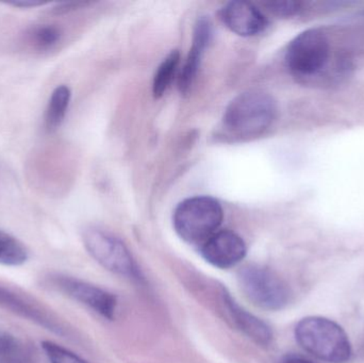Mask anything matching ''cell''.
<instances>
[{
  "mask_svg": "<svg viewBox=\"0 0 364 363\" xmlns=\"http://www.w3.org/2000/svg\"><path fill=\"white\" fill-rule=\"evenodd\" d=\"M277 107L269 94L246 92L235 98L225 110L223 128L237 140L256 138L264 134L276 119Z\"/></svg>",
  "mask_w": 364,
  "mask_h": 363,
  "instance_id": "obj_1",
  "label": "cell"
},
{
  "mask_svg": "<svg viewBox=\"0 0 364 363\" xmlns=\"http://www.w3.org/2000/svg\"><path fill=\"white\" fill-rule=\"evenodd\" d=\"M295 339L301 349L322 362L346 363L353 355L346 330L333 320L307 317L295 326Z\"/></svg>",
  "mask_w": 364,
  "mask_h": 363,
  "instance_id": "obj_2",
  "label": "cell"
},
{
  "mask_svg": "<svg viewBox=\"0 0 364 363\" xmlns=\"http://www.w3.org/2000/svg\"><path fill=\"white\" fill-rule=\"evenodd\" d=\"M224 220L222 205L210 196L184 200L175 209L173 225L179 238L188 244H203L218 232Z\"/></svg>",
  "mask_w": 364,
  "mask_h": 363,
  "instance_id": "obj_3",
  "label": "cell"
},
{
  "mask_svg": "<svg viewBox=\"0 0 364 363\" xmlns=\"http://www.w3.org/2000/svg\"><path fill=\"white\" fill-rule=\"evenodd\" d=\"M331 42L321 29H308L299 33L287 50L286 62L293 76L301 80L316 78L328 65Z\"/></svg>",
  "mask_w": 364,
  "mask_h": 363,
  "instance_id": "obj_4",
  "label": "cell"
},
{
  "mask_svg": "<svg viewBox=\"0 0 364 363\" xmlns=\"http://www.w3.org/2000/svg\"><path fill=\"white\" fill-rule=\"evenodd\" d=\"M237 279L244 296L258 308L278 311L290 304L292 293L288 283L269 269L245 266L240 271Z\"/></svg>",
  "mask_w": 364,
  "mask_h": 363,
  "instance_id": "obj_5",
  "label": "cell"
},
{
  "mask_svg": "<svg viewBox=\"0 0 364 363\" xmlns=\"http://www.w3.org/2000/svg\"><path fill=\"white\" fill-rule=\"evenodd\" d=\"M82 240L87 253L109 272L139 283L144 279L129 249L117 237L98 228H87Z\"/></svg>",
  "mask_w": 364,
  "mask_h": 363,
  "instance_id": "obj_6",
  "label": "cell"
},
{
  "mask_svg": "<svg viewBox=\"0 0 364 363\" xmlns=\"http://www.w3.org/2000/svg\"><path fill=\"white\" fill-rule=\"evenodd\" d=\"M47 285L55 291L91 309L104 319H114L117 310V300L110 292L87 281L65 275H53Z\"/></svg>",
  "mask_w": 364,
  "mask_h": 363,
  "instance_id": "obj_7",
  "label": "cell"
},
{
  "mask_svg": "<svg viewBox=\"0 0 364 363\" xmlns=\"http://www.w3.org/2000/svg\"><path fill=\"white\" fill-rule=\"evenodd\" d=\"M0 308L10 311L58 336H66L63 324L44 305L31 296L6 286L0 285Z\"/></svg>",
  "mask_w": 364,
  "mask_h": 363,
  "instance_id": "obj_8",
  "label": "cell"
},
{
  "mask_svg": "<svg viewBox=\"0 0 364 363\" xmlns=\"http://www.w3.org/2000/svg\"><path fill=\"white\" fill-rule=\"evenodd\" d=\"M247 254L245 241L231 230H220L201 244L200 255L220 270L237 266Z\"/></svg>",
  "mask_w": 364,
  "mask_h": 363,
  "instance_id": "obj_9",
  "label": "cell"
},
{
  "mask_svg": "<svg viewBox=\"0 0 364 363\" xmlns=\"http://www.w3.org/2000/svg\"><path fill=\"white\" fill-rule=\"evenodd\" d=\"M220 300L233 325L247 338L261 347L273 342V330L269 324L243 308L225 288L220 289Z\"/></svg>",
  "mask_w": 364,
  "mask_h": 363,
  "instance_id": "obj_10",
  "label": "cell"
},
{
  "mask_svg": "<svg viewBox=\"0 0 364 363\" xmlns=\"http://www.w3.org/2000/svg\"><path fill=\"white\" fill-rule=\"evenodd\" d=\"M220 16L223 23L237 36H257L267 27L262 12L247 1L228 2L223 6Z\"/></svg>",
  "mask_w": 364,
  "mask_h": 363,
  "instance_id": "obj_11",
  "label": "cell"
},
{
  "mask_svg": "<svg viewBox=\"0 0 364 363\" xmlns=\"http://www.w3.org/2000/svg\"><path fill=\"white\" fill-rule=\"evenodd\" d=\"M211 36V21L207 17H199L196 25H195L192 47H191L186 64L182 68L181 78H179V89H181V93H188V90L192 87L193 82L196 78L199 65H200L201 58L209 45Z\"/></svg>",
  "mask_w": 364,
  "mask_h": 363,
  "instance_id": "obj_12",
  "label": "cell"
},
{
  "mask_svg": "<svg viewBox=\"0 0 364 363\" xmlns=\"http://www.w3.org/2000/svg\"><path fill=\"white\" fill-rule=\"evenodd\" d=\"M70 97L72 93L70 87L66 85H59L51 94L45 115V125L49 132L55 131L63 123L70 106Z\"/></svg>",
  "mask_w": 364,
  "mask_h": 363,
  "instance_id": "obj_13",
  "label": "cell"
},
{
  "mask_svg": "<svg viewBox=\"0 0 364 363\" xmlns=\"http://www.w3.org/2000/svg\"><path fill=\"white\" fill-rule=\"evenodd\" d=\"M29 253L25 245L14 237L0 230V264L6 266H23Z\"/></svg>",
  "mask_w": 364,
  "mask_h": 363,
  "instance_id": "obj_14",
  "label": "cell"
},
{
  "mask_svg": "<svg viewBox=\"0 0 364 363\" xmlns=\"http://www.w3.org/2000/svg\"><path fill=\"white\" fill-rule=\"evenodd\" d=\"M0 363H36L30 350L18 339L0 332Z\"/></svg>",
  "mask_w": 364,
  "mask_h": 363,
  "instance_id": "obj_15",
  "label": "cell"
},
{
  "mask_svg": "<svg viewBox=\"0 0 364 363\" xmlns=\"http://www.w3.org/2000/svg\"><path fill=\"white\" fill-rule=\"evenodd\" d=\"M179 62H181V53L178 50H173L158 67L153 83V93L156 98L161 97L170 87Z\"/></svg>",
  "mask_w": 364,
  "mask_h": 363,
  "instance_id": "obj_16",
  "label": "cell"
},
{
  "mask_svg": "<svg viewBox=\"0 0 364 363\" xmlns=\"http://www.w3.org/2000/svg\"><path fill=\"white\" fill-rule=\"evenodd\" d=\"M27 40L36 50H49L61 40L62 32L53 25H38L28 31Z\"/></svg>",
  "mask_w": 364,
  "mask_h": 363,
  "instance_id": "obj_17",
  "label": "cell"
},
{
  "mask_svg": "<svg viewBox=\"0 0 364 363\" xmlns=\"http://www.w3.org/2000/svg\"><path fill=\"white\" fill-rule=\"evenodd\" d=\"M42 347L50 363H90L77 354L73 353L70 350L53 341H44L42 343Z\"/></svg>",
  "mask_w": 364,
  "mask_h": 363,
  "instance_id": "obj_18",
  "label": "cell"
},
{
  "mask_svg": "<svg viewBox=\"0 0 364 363\" xmlns=\"http://www.w3.org/2000/svg\"><path fill=\"white\" fill-rule=\"evenodd\" d=\"M267 8L277 16L290 17L301 11V4L294 0H274L267 2Z\"/></svg>",
  "mask_w": 364,
  "mask_h": 363,
  "instance_id": "obj_19",
  "label": "cell"
},
{
  "mask_svg": "<svg viewBox=\"0 0 364 363\" xmlns=\"http://www.w3.org/2000/svg\"><path fill=\"white\" fill-rule=\"evenodd\" d=\"M83 4H85V2H63V4H58L55 8L53 9V11L55 14H64V13L75 10V9L83 6Z\"/></svg>",
  "mask_w": 364,
  "mask_h": 363,
  "instance_id": "obj_20",
  "label": "cell"
},
{
  "mask_svg": "<svg viewBox=\"0 0 364 363\" xmlns=\"http://www.w3.org/2000/svg\"><path fill=\"white\" fill-rule=\"evenodd\" d=\"M8 4L18 8H36L38 6H44L46 2L38 1V0H18V1L8 2Z\"/></svg>",
  "mask_w": 364,
  "mask_h": 363,
  "instance_id": "obj_21",
  "label": "cell"
},
{
  "mask_svg": "<svg viewBox=\"0 0 364 363\" xmlns=\"http://www.w3.org/2000/svg\"><path fill=\"white\" fill-rule=\"evenodd\" d=\"M279 363H316L304 356L296 355V354H289V355L282 357Z\"/></svg>",
  "mask_w": 364,
  "mask_h": 363,
  "instance_id": "obj_22",
  "label": "cell"
}]
</instances>
